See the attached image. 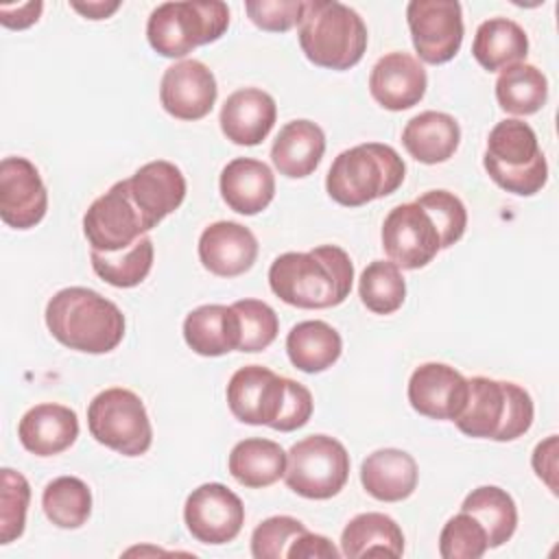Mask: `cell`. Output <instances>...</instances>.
I'll return each instance as SVG.
<instances>
[{
	"mask_svg": "<svg viewBox=\"0 0 559 559\" xmlns=\"http://www.w3.org/2000/svg\"><path fill=\"white\" fill-rule=\"evenodd\" d=\"M402 144L413 159L421 164H441L456 153L461 144V127L450 114L432 109L421 111L406 122Z\"/></svg>",
	"mask_w": 559,
	"mask_h": 559,
	"instance_id": "27",
	"label": "cell"
},
{
	"mask_svg": "<svg viewBox=\"0 0 559 559\" xmlns=\"http://www.w3.org/2000/svg\"><path fill=\"white\" fill-rule=\"evenodd\" d=\"M325 153L323 129L306 118L286 122L271 146V162L280 175L304 179L317 170Z\"/></svg>",
	"mask_w": 559,
	"mask_h": 559,
	"instance_id": "25",
	"label": "cell"
},
{
	"mask_svg": "<svg viewBox=\"0 0 559 559\" xmlns=\"http://www.w3.org/2000/svg\"><path fill=\"white\" fill-rule=\"evenodd\" d=\"M358 295L367 310L376 314H393L406 299V282L397 264L391 260H373L358 280Z\"/></svg>",
	"mask_w": 559,
	"mask_h": 559,
	"instance_id": "36",
	"label": "cell"
},
{
	"mask_svg": "<svg viewBox=\"0 0 559 559\" xmlns=\"http://www.w3.org/2000/svg\"><path fill=\"white\" fill-rule=\"evenodd\" d=\"M46 328L61 345L83 354H107L124 336L122 310L85 286L57 290L46 304Z\"/></svg>",
	"mask_w": 559,
	"mask_h": 559,
	"instance_id": "2",
	"label": "cell"
},
{
	"mask_svg": "<svg viewBox=\"0 0 559 559\" xmlns=\"http://www.w3.org/2000/svg\"><path fill=\"white\" fill-rule=\"evenodd\" d=\"M245 11L249 20L269 33H286L299 26L306 2L304 0H247Z\"/></svg>",
	"mask_w": 559,
	"mask_h": 559,
	"instance_id": "42",
	"label": "cell"
},
{
	"mask_svg": "<svg viewBox=\"0 0 559 559\" xmlns=\"http://www.w3.org/2000/svg\"><path fill=\"white\" fill-rule=\"evenodd\" d=\"M533 469L535 474L546 483V487L557 493V435H550L548 439L539 441L533 450Z\"/></svg>",
	"mask_w": 559,
	"mask_h": 559,
	"instance_id": "45",
	"label": "cell"
},
{
	"mask_svg": "<svg viewBox=\"0 0 559 559\" xmlns=\"http://www.w3.org/2000/svg\"><path fill=\"white\" fill-rule=\"evenodd\" d=\"M131 201L142 214L148 231L173 214L186 199V177L173 162L155 159L124 179Z\"/></svg>",
	"mask_w": 559,
	"mask_h": 559,
	"instance_id": "18",
	"label": "cell"
},
{
	"mask_svg": "<svg viewBox=\"0 0 559 559\" xmlns=\"http://www.w3.org/2000/svg\"><path fill=\"white\" fill-rule=\"evenodd\" d=\"M153 258H155V249L148 236H142L129 249H122L116 253L90 251L94 273L103 282L116 288L140 286L153 269Z\"/></svg>",
	"mask_w": 559,
	"mask_h": 559,
	"instance_id": "34",
	"label": "cell"
},
{
	"mask_svg": "<svg viewBox=\"0 0 559 559\" xmlns=\"http://www.w3.org/2000/svg\"><path fill=\"white\" fill-rule=\"evenodd\" d=\"M483 166L496 186L518 197H533L548 181V164L537 135L520 118L500 120L489 131Z\"/></svg>",
	"mask_w": 559,
	"mask_h": 559,
	"instance_id": "6",
	"label": "cell"
},
{
	"mask_svg": "<svg viewBox=\"0 0 559 559\" xmlns=\"http://www.w3.org/2000/svg\"><path fill=\"white\" fill-rule=\"evenodd\" d=\"M90 435L122 456L146 454L153 426L142 397L129 389L111 386L94 395L87 406Z\"/></svg>",
	"mask_w": 559,
	"mask_h": 559,
	"instance_id": "8",
	"label": "cell"
},
{
	"mask_svg": "<svg viewBox=\"0 0 559 559\" xmlns=\"http://www.w3.org/2000/svg\"><path fill=\"white\" fill-rule=\"evenodd\" d=\"M419 469L415 459L397 448L371 452L360 465V483L365 491L380 502H400L417 489Z\"/></svg>",
	"mask_w": 559,
	"mask_h": 559,
	"instance_id": "24",
	"label": "cell"
},
{
	"mask_svg": "<svg viewBox=\"0 0 559 559\" xmlns=\"http://www.w3.org/2000/svg\"><path fill=\"white\" fill-rule=\"evenodd\" d=\"M428 87V74L419 59L408 52H389L376 61L369 74V92L373 100L389 111L415 107Z\"/></svg>",
	"mask_w": 559,
	"mask_h": 559,
	"instance_id": "19",
	"label": "cell"
},
{
	"mask_svg": "<svg viewBox=\"0 0 559 559\" xmlns=\"http://www.w3.org/2000/svg\"><path fill=\"white\" fill-rule=\"evenodd\" d=\"M218 96L214 72L199 59H181L166 68L159 83V100L177 120L205 118Z\"/></svg>",
	"mask_w": 559,
	"mask_h": 559,
	"instance_id": "17",
	"label": "cell"
},
{
	"mask_svg": "<svg viewBox=\"0 0 559 559\" xmlns=\"http://www.w3.org/2000/svg\"><path fill=\"white\" fill-rule=\"evenodd\" d=\"M349 478V454L330 435H310L286 452L284 480L290 491L308 500L334 498Z\"/></svg>",
	"mask_w": 559,
	"mask_h": 559,
	"instance_id": "9",
	"label": "cell"
},
{
	"mask_svg": "<svg viewBox=\"0 0 559 559\" xmlns=\"http://www.w3.org/2000/svg\"><path fill=\"white\" fill-rule=\"evenodd\" d=\"M225 395L238 421L273 428L286 402V378L262 365H245L229 378Z\"/></svg>",
	"mask_w": 559,
	"mask_h": 559,
	"instance_id": "14",
	"label": "cell"
},
{
	"mask_svg": "<svg viewBox=\"0 0 559 559\" xmlns=\"http://www.w3.org/2000/svg\"><path fill=\"white\" fill-rule=\"evenodd\" d=\"M277 105L271 94L258 87H242L231 92L221 107V131L238 146L260 144L273 129Z\"/></svg>",
	"mask_w": 559,
	"mask_h": 559,
	"instance_id": "21",
	"label": "cell"
},
{
	"mask_svg": "<svg viewBox=\"0 0 559 559\" xmlns=\"http://www.w3.org/2000/svg\"><path fill=\"white\" fill-rule=\"evenodd\" d=\"M406 22L415 52L426 63H448L463 44V11L456 0H411Z\"/></svg>",
	"mask_w": 559,
	"mask_h": 559,
	"instance_id": "11",
	"label": "cell"
},
{
	"mask_svg": "<svg viewBox=\"0 0 559 559\" xmlns=\"http://www.w3.org/2000/svg\"><path fill=\"white\" fill-rule=\"evenodd\" d=\"M352 284V258L336 245H319L310 251H286L269 266L271 290L284 304L304 310L343 304L349 297Z\"/></svg>",
	"mask_w": 559,
	"mask_h": 559,
	"instance_id": "1",
	"label": "cell"
},
{
	"mask_svg": "<svg viewBox=\"0 0 559 559\" xmlns=\"http://www.w3.org/2000/svg\"><path fill=\"white\" fill-rule=\"evenodd\" d=\"M487 550V531L474 515L459 511L443 524L439 535V555L443 559H480Z\"/></svg>",
	"mask_w": 559,
	"mask_h": 559,
	"instance_id": "38",
	"label": "cell"
},
{
	"mask_svg": "<svg viewBox=\"0 0 559 559\" xmlns=\"http://www.w3.org/2000/svg\"><path fill=\"white\" fill-rule=\"evenodd\" d=\"M312 408H314L312 393L301 382L286 378V402H284L282 415L275 421L273 430L293 432L297 428H304L308 424V419L312 417Z\"/></svg>",
	"mask_w": 559,
	"mask_h": 559,
	"instance_id": "43",
	"label": "cell"
},
{
	"mask_svg": "<svg viewBox=\"0 0 559 559\" xmlns=\"http://www.w3.org/2000/svg\"><path fill=\"white\" fill-rule=\"evenodd\" d=\"M70 7L87 20H105L120 9V2H72Z\"/></svg>",
	"mask_w": 559,
	"mask_h": 559,
	"instance_id": "47",
	"label": "cell"
},
{
	"mask_svg": "<svg viewBox=\"0 0 559 559\" xmlns=\"http://www.w3.org/2000/svg\"><path fill=\"white\" fill-rule=\"evenodd\" d=\"M341 334L319 319L293 325L286 336V354L293 367L304 373H321L330 369L341 358Z\"/></svg>",
	"mask_w": 559,
	"mask_h": 559,
	"instance_id": "31",
	"label": "cell"
},
{
	"mask_svg": "<svg viewBox=\"0 0 559 559\" xmlns=\"http://www.w3.org/2000/svg\"><path fill=\"white\" fill-rule=\"evenodd\" d=\"M146 231L148 227L131 201L124 179L100 194L83 216V234L92 251L116 253L129 249Z\"/></svg>",
	"mask_w": 559,
	"mask_h": 559,
	"instance_id": "10",
	"label": "cell"
},
{
	"mask_svg": "<svg viewBox=\"0 0 559 559\" xmlns=\"http://www.w3.org/2000/svg\"><path fill=\"white\" fill-rule=\"evenodd\" d=\"M338 555L341 550L325 535H317L310 531L297 535L286 550L288 559H336Z\"/></svg>",
	"mask_w": 559,
	"mask_h": 559,
	"instance_id": "44",
	"label": "cell"
},
{
	"mask_svg": "<svg viewBox=\"0 0 559 559\" xmlns=\"http://www.w3.org/2000/svg\"><path fill=\"white\" fill-rule=\"evenodd\" d=\"M408 402L413 411L428 419L454 421L465 404L467 378L445 362H424L408 378Z\"/></svg>",
	"mask_w": 559,
	"mask_h": 559,
	"instance_id": "16",
	"label": "cell"
},
{
	"mask_svg": "<svg viewBox=\"0 0 559 559\" xmlns=\"http://www.w3.org/2000/svg\"><path fill=\"white\" fill-rule=\"evenodd\" d=\"M227 469L242 487L264 489L284 478L286 452L271 439H242L231 448Z\"/></svg>",
	"mask_w": 559,
	"mask_h": 559,
	"instance_id": "29",
	"label": "cell"
},
{
	"mask_svg": "<svg viewBox=\"0 0 559 559\" xmlns=\"http://www.w3.org/2000/svg\"><path fill=\"white\" fill-rule=\"evenodd\" d=\"M419 207L428 212L432 218L439 238H441V249H450L456 245L467 227V210L463 201L450 192V190H428L421 197L415 199Z\"/></svg>",
	"mask_w": 559,
	"mask_h": 559,
	"instance_id": "39",
	"label": "cell"
},
{
	"mask_svg": "<svg viewBox=\"0 0 559 559\" xmlns=\"http://www.w3.org/2000/svg\"><path fill=\"white\" fill-rule=\"evenodd\" d=\"M48 210V192L37 166L26 157L0 162V218L13 229L35 227Z\"/></svg>",
	"mask_w": 559,
	"mask_h": 559,
	"instance_id": "15",
	"label": "cell"
},
{
	"mask_svg": "<svg viewBox=\"0 0 559 559\" xmlns=\"http://www.w3.org/2000/svg\"><path fill=\"white\" fill-rule=\"evenodd\" d=\"M406 177L400 153L382 142H365L338 153L328 170L325 190L345 207H360L393 194Z\"/></svg>",
	"mask_w": 559,
	"mask_h": 559,
	"instance_id": "4",
	"label": "cell"
},
{
	"mask_svg": "<svg viewBox=\"0 0 559 559\" xmlns=\"http://www.w3.org/2000/svg\"><path fill=\"white\" fill-rule=\"evenodd\" d=\"M218 188L229 210L253 216L266 210L273 201L275 177L264 162L253 157H236L221 170Z\"/></svg>",
	"mask_w": 559,
	"mask_h": 559,
	"instance_id": "23",
	"label": "cell"
},
{
	"mask_svg": "<svg viewBox=\"0 0 559 559\" xmlns=\"http://www.w3.org/2000/svg\"><path fill=\"white\" fill-rule=\"evenodd\" d=\"M469 393L454 426L474 439L513 441L528 432L535 406L528 391L515 382L474 376L467 380Z\"/></svg>",
	"mask_w": 559,
	"mask_h": 559,
	"instance_id": "5",
	"label": "cell"
},
{
	"mask_svg": "<svg viewBox=\"0 0 559 559\" xmlns=\"http://www.w3.org/2000/svg\"><path fill=\"white\" fill-rule=\"evenodd\" d=\"M258 258L253 231L236 221H216L199 236V260L205 271L218 277L247 273Z\"/></svg>",
	"mask_w": 559,
	"mask_h": 559,
	"instance_id": "20",
	"label": "cell"
},
{
	"mask_svg": "<svg viewBox=\"0 0 559 559\" xmlns=\"http://www.w3.org/2000/svg\"><path fill=\"white\" fill-rule=\"evenodd\" d=\"M183 341L199 356H223L240 347V317L234 306L205 304L183 319Z\"/></svg>",
	"mask_w": 559,
	"mask_h": 559,
	"instance_id": "26",
	"label": "cell"
},
{
	"mask_svg": "<svg viewBox=\"0 0 559 559\" xmlns=\"http://www.w3.org/2000/svg\"><path fill=\"white\" fill-rule=\"evenodd\" d=\"M17 437L24 450L35 456H55L66 452L79 437V417L63 404H37L28 408L20 424Z\"/></svg>",
	"mask_w": 559,
	"mask_h": 559,
	"instance_id": "22",
	"label": "cell"
},
{
	"mask_svg": "<svg viewBox=\"0 0 559 559\" xmlns=\"http://www.w3.org/2000/svg\"><path fill=\"white\" fill-rule=\"evenodd\" d=\"M472 55L487 72L524 63L528 55L526 31L509 17H489L476 28Z\"/></svg>",
	"mask_w": 559,
	"mask_h": 559,
	"instance_id": "30",
	"label": "cell"
},
{
	"mask_svg": "<svg viewBox=\"0 0 559 559\" xmlns=\"http://www.w3.org/2000/svg\"><path fill=\"white\" fill-rule=\"evenodd\" d=\"M297 37L306 59L328 70L354 68L369 41L362 17L338 0H308Z\"/></svg>",
	"mask_w": 559,
	"mask_h": 559,
	"instance_id": "3",
	"label": "cell"
},
{
	"mask_svg": "<svg viewBox=\"0 0 559 559\" xmlns=\"http://www.w3.org/2000/svg\"><path fill=\"white\" fill-rule=\"evenodd\" d=\"M41 11H44V2H39V0L20 2V4H2L0 7V22L7 28L22 31V28L33 26L39 20Z\"/></svg>",
	"mask_w": 559,
	"mask_h": 559,
	"instance_id": "46",
	"label": "cell"
},
{
	"mask_svg": "<svg viewBox=\"0 0 559 559\" xmlns=\"http://www.w3.org/2000/svg\"><path fill=\"white\" fill-rule=\"evenodd\" d=\"M31 502L28 480L11 469H0V544H11L22 537L26 526V511Z\"/></svg>",
	"mask_w": 559,
	"mask_h": 559,
	"instance_id": "37",
	"label": "cell"
},
{
	"mask_svg": "<svg viewBox=\"0 0 559 559\" xmlns=\"http://www.w3.org/2000/svg\"><path fill=\"white\" fill-rule=\"evenodd\" d=\"M548 98V81L544 72L531 63H515L500 70L496 79V100L513 116L537 114Z\"/></svg>",
	"mask_w": 559,
	"mask_h": 559,
	"instance_id": "33",
	"label": "cell"
},
{
	"mask_svg": "<svg viewBox=\"0 0 559 559\" xmlns=\"http://www.w3.org/2000/svg\"><path fill=\"white\" fill-rule=\"evenodd\" d=\"M240 317V347L238 352H262L266 349L280 332V321L275 310L260 299H238L231 304Z\"/></svg>",
	"mask_w": 559,
	"mask_h": 559,
	"instance_id": "40",
	"label": "cell"
},
{
	"mask_svg": "<svg viewBox=\"0 0 559 559\" xmlns=\"http://www.w3.org/2000/svg\"><path fill=\"white\" fill-rule=\"evenodd\" d=\"M183 522L197 542L221 546L242 531L245 504L223 483H203L186 498Z\"/></svg>",
	"mask_w": 559,
	"mask_h": 559,
	"instance_id": "13",
	"label": "cell"
},
{
	"mask_svg": "<svg viewBox=\"0 0 559 559\" xmlns=\"http://www.w3.org/2000/svg\"><path fill=\"white\" fill-rule=\"evenodd\" d=\"M461 511L474 515L483 524V528L487 531L489 548L507 544L518 528L515 500L511 498V493L496 485H480L472 489L465 496Z\"/></svg>",
	"mask_w": 559,
	"mask_h": 559,
	"instance_id": "32",
	"label": "cell"
},
{
	"mask_svg": "<svg viewBox=\"0 0 559 559\" xmlns=\"http://www.w3.org/2000/svg\"><path fill=\"white\" fill-rule=\"evenodd\" d=\"M46 518L59 528H79L92 515V491L76 476L52 478L41 493Z\"/></svg>",
	"mask_w": 559,
	"mask_h": 559,
	"instance_id": "35",
	"label": "cell"
},
{
	"mask_svg": "<svg viewBox=\"0 0 559 559\" xmlns=\"http://www.w3.org/2000/svg\"><path fill=\"white\" fill-rule=\"evenodd\" d=\"M306 524L290 515H273L260 522L251 533V555L255 559H282L290 542L301 535Z\"/></svg>",
	"mask_w": 559,
	"mask_h": 559,
	"instance_id": "41",
	"label": "cell"
},
{
	"mask_svg": "<svg viewBox=\"0 0 559 559\" xmlns=\"http://www.w3.org/2000/svg\"><path fill=\"white\" fill-rule=\"evenodd\" d=\"M382 249L400 269H424L441 251L439 231L424 207L413 203L395 205L382 223Z\"/></svg>",
	"mask_w": 559,
	"mask_h": 559,
	"instance_id": "12",
	"label": "cell"
},
{
	"mask_svg": "<svg viewBox=\"0 0 559 559\" xmlns=\"http://www.w3.org/2000/svg\"><path fill=\"white\" fill-rule=\"evenodd\" d=\"M404 533L400 524L378 511L354 515L341 533V555L358 557H402Z\"/></svg>",
	"mask_w": 559,
	"mask_h": 559,
	"instance_id": "28",
	"label": "cell"
},
{
	"mask_svg": "<svg viewBox=\"0 0 559 559\" xmlns=\"http://www.w3.org/2000/svg\"><path fill=\"white\" fill-rule=\"evenodd\" d=\"M229 26V9L221 0H183L157 4L146 22L151 48L168 59H181L197 46L223 37Z\"/></svg>",
	"mask_w": 559,
	"mask_h": 559,
	"instance_id": "7",
	"label": "cell"
}]
</instances>
